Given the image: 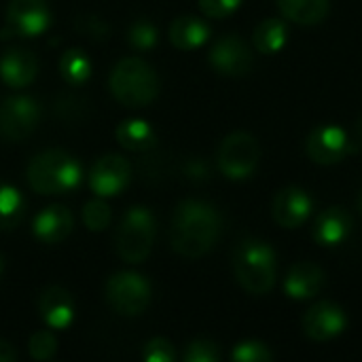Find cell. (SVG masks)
<instances>
[{
    "mask_svg": "<svg viewBox=\"0 0 362 362\" xmlns=\"http://www.w3.org/2000/svg\"><path fill=\"white\" fill-rule=\"evenodd\" d=\"M28 182L40 195H64L78 187V161L59 148L38 153L28 165Z\"/></svg>",
    "mask_w": 362,
    "mask_h": 362,
    "instance_id": "obj_2",
    "label": "cell"
},
{
    "mask_svg": "<svg viewBox=\"0 0 362 362\" xmlns=\"http://www.w3.org/2000/svg\"><path fill=\"white\" fill-rule=\"evenodd\" d=\"M282 17L299 25H318L331 11L329 0H276Z\"/></svg>",
    "mask_w": 362,
    "mask_h": 362,
    "instance_id": "obj_20",
    "label": "cell"
},
{
    "mask_svg": "<svg viewBox=\"0 0 362 362\" xmlns=\"http://www.w3.org/2000/svg\"><path fill=\"white\" fill-rule=\"evenodd\" d=\"M155 242V218L144 206L129 208L117 229V252L125 263H144Z\"/></svg>",
    "mask_w": 362,
    "mask_h": 362,
    "instance_id": "obj_5",
    "label": "cell"
},
{
    "mask_svg": "<svg viewBox=\"0 0 362 362\" xmlns=\"http://www.w3.org/2000/svg\"><path fill=\"white\" fill-rule=\"evenodd\" d=\"M38 312L49 329L64 331L74 320V301L72 295L62 286H47L38 299Z\"/></svg>",
    "mask_w": 362,
    "mask_h": 362,
    "instance_id": "obj_15",
    "label": "cell"
},
{
    "mask_svg": "<svg viewBox=\"0 0 362 362\" xmlns=\"http://www.w3.org/2000/svg\"><path fill=\"white\" fill-rule=\"evenodd\" d=\"M189 176H191V178H206V176H208V168H206V163H202V161H193V163L189 165Z\"/></svg>",
    "mask_w": 362,
    "mask_h": 362,
    "instance_id": "obj_35",
    "label": "cell"
},
{
    "mask_svg": "<svg viewBox=\"0 0 362 362\" xmlns=\"http://www.w3.org/2000/svg\"><path fill=\"white\" fill-rule=\"evenodd\" d=\"M38 72V62L36 55L28 49H8L0 57V76L8 87L21 89L28 87Z\"/></svg>",
    "mask_w": 362,
    "mask_h": 362,
    "instance_id": "obj_16",
    "label": "cell"
},
{
    "mask_svg": "<svg viewBox=\"0 0 362 362\" xmlns=\"http://www.w3.org/2000/svg\"><path fill=\"white\" fill-rule=\"evenodd\" d=\"M221 361V350L216 344L208 339L191 341L185 350V362H216Z\"/></svg>",
    "mask_w": 362,
    "mask_h": 362,
    "instance_id": "obj_30",
    "label": "cell"
},
{
    "mask_svg": "<svg viewBox=\"0 0 362 362\" xmlns=\"http://www.w3.org/2000/svg\"><path fill=\"white\" fill-rule=\"evenodd\" d=\"M314 202L299 187H286L274 197V221L284 229L301 227L312 214Z\"/></svg>",
    "mask_w": 362,
    "mask_h": 362,
    "instance_id": "obj_14",
    "label": "cell"
},
{
    "mask_svg": "<svg viewBox=\"0 0 362 362\" xmlns=\"http://www.w3.org/2000/svg\"><path fill=\"white\" fill-rule=\"evenodd\" d=\"M132 168L121 155H104L100 157L89 172V187L100 197H112L121 193L129 185Z\"/></svg>",
    "mask_w": 362,
    "mask_h": 362,
    "instance_id": "obj_11",
    "label": "cell"
},
{
    "mask_svg": "<svg viewBox=\"0 0 362 362\" xmlns=\"http://www.w3.org/2000/svg\"><path fill=\"white\" fill-rule=\"evenodd\" d=\"M286 40H288V25L284 19H278V17H269V19L261 21L252 34V42H255L257 51L263 55L278 53L280 49H284Z\"/></svg>",
    "mask_w": 362,
    "mask_h": 362,
    "instance_id": "obj_22",
    "label": "cell"
},
{
    "mask_svg": "<svg viewBox=\"0 0 362 362\" xmlns=\"http://www.w3.org/2000/svg\"><path fill=\"white\" fill-rule=\"evenodd\" d=\"M25 214L23 195L8 182H0V231L15 229Z\"/></svg>",
    "mask_w": 362,
    "mask_h": 362,
    "instance_id": "obj_24",
    "label": "cell"
},
{
    "mask_svg": "<svg viewBox=\"0 0 362 362\" xmlns=\"http://www.w3.org/2000/svg\"><path fill=\"white\" fill-rule=\"evenodd\" d=\"M322 286H325L322 267H318L316 263H308V261L293 265L288 276L284 278V293L297 301L312 299L314 295L320 293Z\"/></svg>",
    "mask_w": 362,
    "mask_h": 362,
    "instance_id": "obj_18",
    "label": "cell"
},
{
    "mask_svg": "<svg viewBox=\"0 0 362 362\" xmlns=\"http://www.w3.org/2000/svg\"><path fill=\"white\" fill-rule=\"evenodd\" d=\"M208 38H210V28L197 17L185 15V17L174 19L170 25V42L176 49L191 51V49L202 47Z\"/></svg>",
    "mask_w": 362,
    "mask_h": 362,
    "instance_id": "obj_21",
    "label": "cell"
},
{
    "mask_svg": "<svg viewBox=\"0 0 362 362\" xmlns=\"http://www.w3.org/2000/svg\"><path fill=\"white\" fill-rule=\"evenodd\" d=\"M76 30H78V34L87 36V38L93 40V42H104V40L108 38V34H110L108 23L102 21V19L95 17V15L78 17V19H76Z\"/></svg>",
    "mask_w": 362,
    "mask_h": 362,
    "instance_id": "obj_31",
    "label": "cell"
},
{
    "mask_svg": "<svg viewBox=\"0 0 362 362\" xmlns=\"http://www.w3.org/2000/svg\"><path fill=\"white\" fill-rule=\"evenodd\" d=\"M108 85L115 100H119L123 106L129 108L146 106L159 93V78L155 70L140 57L121 59L112 68Z\"/></svg>",
    "mask_w": 362,
    "mask_h": 362,
    "instance_id": "obj_4",
    "label": "cell"
},
{
    "mask_svg": "<svg viewBox=\"0 0 362 362\" xmlns=\"http://www.w3.org/2000/svg\"><path fill=\"white\" fill-rule=\"evenodd\" d=\"M117 140L127 151H148L155 144V132L142 119H127L119 123Z\"/></svg>",
    "mask_w": 362,
    "mask_h": 362,
    "instance_id": "obj_23",
    "label": "cell"
},
{
    "mask_svg": "<svg viewBox=\"0 0 362 362\" xmlns=\"http://www.w3.org/2000/svg\"><path fill=\"white\" fill-rule=\"evenodd\" d=\"M106 301L121 316H140L151 303V284L140 274L119 272L106 282Z\"/></svg>",
    "mask_w": 362,
    "mask_h": 362,
    "instance_id": "obj_7",
    "label": "cell"
},
{
    "mask_svg": "<svg viewBox=\"0 0 362 362\" xmlns=\"http://www.w3.org/2000/svg\"><path fill=\"white\" fill-rule=\"evenodd\" d=\"M221 235V216L214 206L187 199L180 202L172 216L170 242L174 252L185 259H199L212 250Z\"/></svg>",
    "mask_w": 362,
    "mask_h": 362,
    "instance_id": "obj_1",
    "label": "cell"
},
{
    "mask_svg": "<svg viewBox=\"0 0 362 362\" xmlns=\"http://www.w3.org/2000/svg\"><path fill=\"white\" fill-rule=\"evenodd\" d=\"M127 40H129L132 47L146 51V49L157 45V28L151 21H144V19L134 21L129 32H127Z\"/></svg>",
    "mask_w": 362,
    "mask_h": 362,
    "instance_id": "obj_29",
    "label": "cell"
},
{
    "mask_svg": "<svg viewBox=\"0 0 362 362\" xmlns=\"http://www.w3.org/2000/svg\"><path fill=\"white\" fill-rule=\"evenodd\" d=\"M261 161V146L248 132L229 134L218 148V168L229 180H246Z\"/></svg>",
    "mask_w": 362,
    "mask_h": 362,
    "instance_id": "obj_6",
    "label": "cell"
},
{
    "mask_svg": "<svg viewBox=\"0 0 362 362\" xmlns=\"http://www.w3.org/2000/svg\"><path fill=\"white\" fill-rule=\"evenodd\" d=\"M174 358H176V354L168 339L155 337L144 346V361L146 362H172Z\"/></svg>",
    "mask_w": 362,
    "mask_h": 362,
    "instance_id": "obj_32",
    "label": "cell"
},
{
    "mask_svg": "<svg viewBox=\"0 0 362 362\" xmlns=\"http://www.w3.org/2000/svg\"><path fill=\"white\" fill-rule=\"evenodd\" d=\"M40 106L30 95H11L0 104V138L8 142L25 140L38 125Z\"/></svg>",
    "mask_w": 362,
    "mask_h": 362,
    "instance_id": "obj_8",
    "label": "cell"
},
{
    "mask_svg": "<svg viewBox=\"0 0 362 362\" xmlns=\"http://www.w3.org/2000/svg\"><path fill=\"white\" fill-rule=\"evenodd\" d=\"M352 231V216L346 208L333 206L314 221L312 235L320 246H339Z\"/></svg>",
    "mask_w": 362,
    "mask_h": 362,
    "instance_id": "obj_17",
    "label": "cell"
},
{
    "mask_svg": "<svg viewBox=\"0 0 362 362\" xmlns=\"http://www.w3.org/2000/svg\"><path fill=\"white\" fill-rule=\"evenodd\" d=\"M2 272H4V261H2V257H0V278H2Z\"/></svg>",
    "mask_w": 362,
    "mask_h": 362,
    "instance_id": "obj_37",
    "label": "cell"
},
{
    "mask_svg": "<svg viewBox=\"0 0 362 362\" xmlns=\"http://www.w3.org/2000/svg\"><path fill=\"white\" fill-rule=\"evenodd\" d=\"M17 358V350L8 341H0V362H13Z\"/></svg>",
    "mask_w": 362,
    "mask_h": 362,
    "instance_id": "obj_34",
    "label": "cell"
},
{
    "mask_svg": "<svg viewBox=\"0 0 362 362\" xmlns=\"http://www.w3.org/2000/svg\"><path fill=\"white\" fill-rule=\"evenodd\" d=\"M51 13L45 0H11L6 8V30L11 36H38L49 28Z\"/></svg>",
    "mask_w": 362,
    "mask_h": 362,
    "instance_id": "obj_9",
    "label": "cell"
},
{
    "mask_svg": "<svg viewBox=\"0 0 362 362\" xmlns=\"http://www.w3.org/2000/svg\"><path fill=\"white\" fill-rule=\"evenodd\" d=\"M32 231L42 244H59L72 231V214L64 206H49L34 218Z\"/></svg>",
    "mask_w": 362,
    "mask_h": 362,
    "instance_id": "obj_19",
    "label": "cell"
},
{
    "mask_svg": "<svg viewBox=\"0 0 362 362\" xmlns=\"http://www.w3.org/2000/svg\"><path fill=\"white\" fill-rule=\"evenodd\" d=\"M233 272L244 291L267 295L276 284V252L261 240H244L233 252Z\"/></svg>",
    "mask_w": 362,
    "mask_h": 362,
    "instance_id": "obj_3",
    "label": "cell"
},
{
    "mask_svg": "<svg viewBox=\"0 0 362 362\" xmlns=\"http://www.w3.org/2000/svg\"><path fill=\"white\" fill-rule=\"evenodd\" d=\"M59 72L68 83L81 85L91 76V62L81 49H68L59 59Z\"/></svg>",
    "mask_w": 362,
    "mask_h": 362,
    "instance_id": "obj_25",
    "label": "cell"
},
{
    "mask_svg": "<svg viewBox=\"0 0 362 362\" xmlns=\"http://www.w3.org/2000/svg\"><path fill=\"white\" fill-rule=\"evenodd\" d=\"M210 64L223 76H244L252 68V53L238 34H227L212 45Z\"/></svg>",
    "mask_w": 362,
    "mask_h": 362,
    "instance_id": "obj_10",
    "label": "cell"
},
{
    "mask_svg": "<svg viewBox=\"0 0 362 362\" xmlns=\"http://www.w3.org/2000/svg\"><path fill=\"white\" fill-rule=\"evenodd\" d=\"M348 327L344 310L331 301H320L312 305L303 316V331L312 341H329L341 335Z\"/></svg>",
    "mask_w": 362,
    "mask_h": 362,
    "instance_id": "obj_13",
    "label": "cell"
},
{
    "mask_svg": "<svg viewBox=\"0 0 362 362\" xmlns=\"http://www.w3.org/2000/svg\"><path fill=\"white\" fill-rule=\"evenodd\" d=\"M358 206H361V212H362V193H361V199H358Z\"/></svg>",
    "mask_w": 362,
    "mask_h": 362,
    "instance_id": "obj_38",
    "label": "cell"
},
{
    "mask_svg": "<svg viewBox=\"0 0 362 362\" xmlns=\"http://www.w3.org/2000/svg\"><path fill=\"white\" fill-rule=\"evenodd\" d=\"M83 221L89 231H104L110 225V208L102 199H91L83 208Z\"/></svg>",
    "mask_w": 362,
    "mask_h": 362,
    "instance_id": "obj_26",
    "label": "cell"
},
{
    "mask_svg": "<svg viewBox=\"0 0 362 362\" xmlns=\"http://www.w3.org/2000/svg\"><path fill=\"white\" fill-rule=\"evenodd\" d=\"M356 144H358V148L362 151V119L358 121V125H356Z\"/></svg>",
    "mask_w": 362,
    "mask_h": 362,
    "instance_id": "obj_36",
    "label": "cell"
},
{
    "mask_svg": "<svg viewBox=\"0 0 362 362\" xmlns=\"http://www.w3.org/2000/svg\"><path fill=\"white\" fill-rule=\"evenodd\" d=\"M231 358L235 362H269L274 358V354L269 352V348L263 341H242L233 348Z\"/></svg>",
    "mask_w": 362,
    "mask_h": 362,
    "instance_id": "obj_27",
    "label": "cell"
},
{
    "mask_svg": "<svg viewBox=\"0 0 362 362\" xmlns=\"http://www.w3.org/2000/svg\"><path fill=\"white\" fill-rule=\"evenodd\" d=\"M55 350H57V339L51 331H36L32 337H30V344H28V352L32 358L36 361H49L55 356Z\"/></svg>",
    "mask_w": 362,
    "mask_h": 362,
    "instance_id": "obj_28",
    "label": "cell"
},
{
    "mask_svg": "<svg viewBox=\"0 0 362 362\" xmlns=\"http://www.w3.org/2000/svg\"><path fill=\"white\" fill-rule=\"evenodd\" d=\"M352 151L348 134L337 125H320L308 138V155L318 165H333Z\"/></svg>",
    "mask_w": 362,
    "mask_h": 362,
    "instance_id": "obj_12",
    "label": "cell"
},
{
    "mask_svg": "<svg viewBox=\"0 0 362 362\" xmlns=\"http://www.w3.org/2000/svg\"><path fill=\"white\" fill-rule=\"evenodd\" d=\"M242 0H199V8L206 17L223 19L240 8Z\"/></svg>",
    "mask_w": 362,
    "mask_h": 362,
    "instance_id": "obj_33",
    "label": "cell"
}]
</instances>
